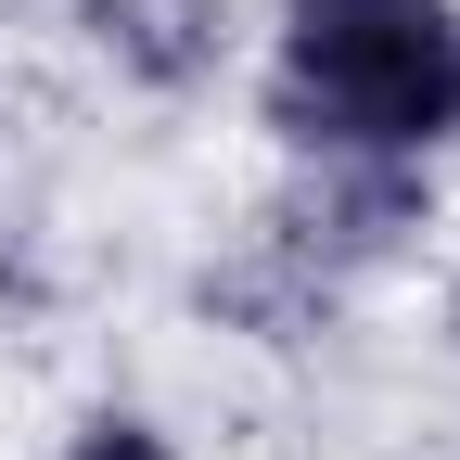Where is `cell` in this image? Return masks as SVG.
Listing matches in <instances>:
<instances>
[{
	"label": "cell",
	"mask_w": 460,
	"mask_h": 460,
	"mask_svg": "<svg viewBox=\"0 0 460 460\" xmlns=\"http://www.w3.org/2000/svg\"><path fill=\"white\" fill-rule=\"evenodd\" d=\"M256 115L307 166H435L460 141V0H269Z\"/></svg>",
	"instance_id": "6da1fadb"
},
{
	"label": "cell",
	"mask_w": 460,
	"mask_h": 460,
	"mask_svg": "<svg viewBox=\"0 0 460 460\" xmlns=\"http://www.w3.org/2000/svg\"><path fill=\"white\" fill-rule=\"evenodd\" d=\"M77 39H90L128 90L192 102L230 51H243V13H230V0H77Z\"/></svg>",
	"instance_id": "3957f363"
},
{
	"label": "cell",
	"mask_w": 460,
	"mask_h": 460,
	"mask_svg": "<svg viewBox=\"0 0 460 460\" xmlns=\"http://www.w3.org/2000/svg\"><path fill=\"white\" fill-rule=\"evenodd\" d=\"M422 217H435V166H307V154H281V192L256 217V243L230 269H205V307H230L269 345H295V332H320L358 295L371 269L410 256Z\"/></svg>",
	"instance_id": "7a4b0ae2"
},
{
	"label": "cell",
	"mask_w": 460,
	"mask_h": 460,
	"mask_svg": "<svg viewBox=\"0 0 460 460\" xmlns=\"http://www.w3.org/2000/svg\"><path fill=\"white\" fill-rule=\"evenodd\" d=\"M51 460H192V447L166 435L154 410H128V396H102V410H77V422H65V447H51Z\"/></svg>",
	"instance_id": "277c9868"
}]
</instances>
